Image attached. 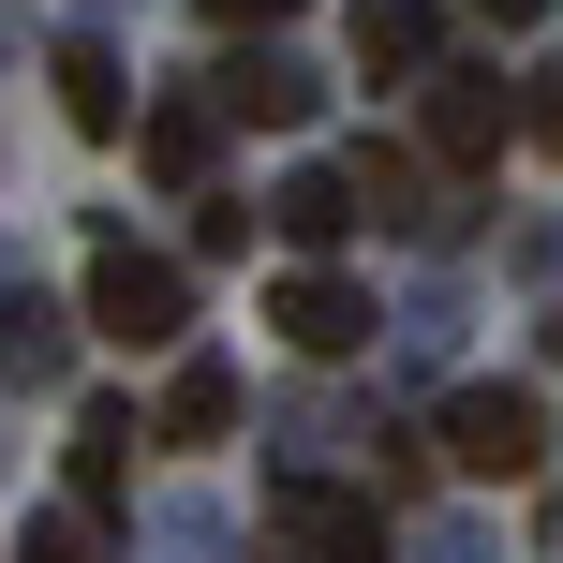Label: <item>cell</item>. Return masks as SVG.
Here are the masks:
<instances>
[{
    "instance_id": "5",
    "label": "cell",
    "mask_w": 563,
    "mask_h": 563,
    "mask_svg": "<svg viewBox=\"0 0 563 563\" xmlns=\"http://www.w3.org/2000/svg\"><path fill=\"white\" fill-rule=\"evenodd\" d=\"M282 549L297 563H386V505L371 489H282Z\"/></svg>"
},
{
    "instance_id": "2",
    "label": "cell",
    "mask_w": 563,
    "mask_h": 563,
    "mask_svg": "<svg viewBox=\"0 0 563 563\" xmlns=\"http://www.w3.org/2000/svg\"><path fill=\"white\" fill-rule=\"evenodd\" d=\"M89 327L148 356V341H178V327H194V282H178L164 253H134V238H104V253H89Z\"/></svg>"
},
{
    "instance_id": "12",
    "label": "cell",
    "mask_w": 563,
    "mask_h": 563,
    "mask_svg": "<svg viewBox=\"0 0 563 563\" xmlns=\"http://www.w3.org/2000/svg\"><path fill=\"white\" fill-rule=\"evenodd\" d=\"M119 460H134V400H89V416H75V505H104Z\"/></svg>"
},
{
    "instance_id": "13",
    "label": "cell",
    "mask_w": 563,
    "mask_h": 563,
    "mask_svg": "<svg viewBox=\"0 0 563 563\" xmlns=\"http://www.w3.org/2000/svg\"><path fill=\"white\" fill-rule=\"evenodd\" d=\"M223 119H267V134H297V119H311V75H297V59H253V75H223Z\"/></svg>"
},
{
    "instance_id": "14",
    "label": "cell",
    "mask_w": 563,
    "mask_h": 563,
    "mask_svg": "<svg viewBox=\"0 0 563 563\" xmlns=\"http://www.w3.org/2000/svg\"><path fill=\"white\" fill-rule=\"evenodd\" d=\"M15 563H104V534H89V505H59V519H30Z\"/></svg>"
},
{
    "instance_id": "3",
    "label": "cell",
    "mask_w": 563,
    "mask_h": 563,
    "mask_svg": "<svg viewBox=\"0 0 563 563\" xmlns=\"http://www.w3.org/2000/svg\"><path fill=\"white\" fill-rule=\"evenodd\" d=\"M519 134V89L505 75H430V119H416V164H445V178H475L489 148Z\"/></svg>"
},
{
    "instance_id": "16",
    "label": "cell",
    "mask_w": 563,
    "mask_h": 563,
    "mask_svg": "<svg viewBox=\"0 0 563 563\" xmlns=\"http://www.w3.org/2000/svg\"><path fill=\"white\" fill-rule=\"evenodd\" d=\"M208 15H223V30H282L297 0H208Z\"/></svg>"
},
{
    "instance_id": "15",
    "label": "cell",
    "mask_w": 563,
    "mask_h": 563,
    "mask_svg": "<svg viewBox=\"0 0 563 563\" xmlns=\"http://www.w3.org/2000/svg\"><path fill=\"white\" fill-rule=\"evenodd\" d=\"M519 134H534L549 164H563V75H534V89H519Z\"/></svg>"
},
{
    "instance_id": "6",
    "label": "cell",
    "mask_w": 563,
    "mask_h": 563,
    "mask_svg": "<svg viewBox=\"0 0 563 563\" xmlns=\"http://www.w3.org/2000/svg\"><path fill=\"white\" fill-rule=\"evenodd\" d=\"M134 164L164 178V194H208V164H223V104H148V119H134Z\"/></svg>"
},
{
    "instance_id": "10",
    "label": "cell",
    "mask_w": 563,
    "mask_h": 563,
    "mask_svg": "<svg viewBox=\"0 0 563 563\" xmlns=\"http://www.w3.org/2000/svg\"><path fill=\"white\" fill-rule=\"evenodd\" d=\"M59 119H75V134H134V89H119L104 45H59Z\"/></svg>"
},
{
    "instance_id": "17",
    "label": "cell",
    "mask_w": 563,
    "mask_h": 563,
    "mask_svg": "<svg viewBox=\"0 0 563 563\" xmlns=\"http://www.w3.org/2000/svg\"><path fill=\"white\" fill-rule=\"evenodd\" d=\"M475 15H489V30H534V15H549V0H475Z\"/></svg>"
},
{
    "instance_id": "7",
    "label": "cell",
    "mask_w": 563,
    "mask_h": 563,
    "mask_svg": "<svg viewBox=\"0 0 563 563\" xmlns=\"http://www.w3.org/2000/svg\"><path fill=\"white\" fill-rule=\"evenodd\" d=\"M267 223L297 238V253H341V238H356V178H341V164H297V178L267 194Z\"/></svg>"
},
{
    "instance_id": "1",
    "label": "cell",
    "mask_w": 563,
    "mask_h": 563,
    "mask_svg": "<svg viewBox=\"0 0 563 563\" xmlns=\"http://www.w3.org/2000/svg\"><path fill=\"white\" fill-rule=\"evenodd\" d=\"M430 445H445L460 475H489V489H534L563 430H549V400H534V386H460V400H445V430H430Z\"/></svg>"
},
{
    "instance_id": "8",
    "label": "cell",
    "mask_w": 563,
    "mask_h": 563,
    "mask_svg": "<svg viewBox=\"0 0 563 563\" xmlns=\"http://www.w3.org/2000/svg\"><path fill=\"white\" fill-rule=\"evenodd\" d=\"M223 430H238V371L223 356H178L164 371V445H223Z\"/></svg>"
},
{
    "instance_id": "11",
    "label": "cell",
    "mask_w": 563,
    "mask_h": 563,
    "mask_svg": "<svg viewBox=\"0 0 563 563\" xmlns=\"http://www.w3.org/2000/svg\"><path fill=\"white\" fill-rule=\"evenodd\" d=\"M341 178H356V223H430V164H416V148H371V164H341Z\"/></svg>"
},
{
    "instance_id": "4",
    "label": "cell",
    "mask_w": 563,
    "mask_h": 563,
    "mask_svg": "<svg viewBox=\"0 0 563 563\" xmlns=\"http://www.w3.org/2000/svg\"><path fill=\"white\" fill-rule=\"evenodd\" d=\"M267 327L297 341V356H356V341H371V297H356V282H341V267H282Z\"/></svg>"
},
{
    "instance_id": "9",
    "label": "cell",
    "mask_w": 563,
    "mask_h": 563,
    "mask_svg": "<svg viewBox=\"0 0 563 563\" xmlns=\"http://www.w3.org/2000/svg\"><path fill=\"white\" fill-rule=\"evenodd\" d=\"M356 75H371V89L430 75V0H371V15H356Z\"/></svg>"
}]
</instances>
